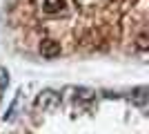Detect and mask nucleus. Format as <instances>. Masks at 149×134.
Segmentation results:
<instances>
[{"mask_svg": "<svg viewBox=\"0 0 149 134\" xmlns=\"http://www.w3.org/2000/svg\"><path fill=\"white\" fill-rule=\"evenodd\" d=\"M74 94L76 98H80V101H91L93 96H96V92L89 87H74Z\"/></svg>", "mask_w": 149, "mask_h": 134, "instance_id": "obj_5", "label": "nucleus"}, {"mask_svg": "<svg viewBox=\"0 0 149 134\" xmlns=\"http://www.w3.org/2000/svg\"><path fill=\"white\" fill-rule=\"evenodd\" d=\"M65 7H67V0H45L42 11L45 13H60V11H65Z\"/></svg>", "mask_w": 149, "mask_h": 134, "instance_id": "obj_4", "label": "nucleus"}, {"mask_svg": "<svg viewBox=\"0 0 149 134\" xmlns=\"http://www.w3.org/2000/svg\"><path fill=\"white\" fill-rule=\"evenodd\" d=\"M131 103H136L138 107H145L147 105V101H149V87H136V89H131Z\"/></svg>", "mask_w": 149, "mask_h": 134, "instance_id": "obj_3", "label": "nucleus"}, {"mask_svg": "<svg viewBox=\"0 0 149 134\" xmlns=\"http://www.w3.org/2000/svg\"><path fill=\"white\" fill-rule=\"evenodd\" d=\"M20 96H22V92H16V96H13V101L11 105H9V109H7V114H5V121H11L13 116H16V107H18V101H20Z\"/></svg>", "mask_w": 149, "mask_h": 134, "instance_id": "obj_6", "label": "nucleus"}, {"mask_svg": "<svg viewBox=\"0 0 149 134\" xmlns=\"http://www.w3.org/2000/svg\"><path fill=\"white\" fill-rule=\"evenodd\" d=\"M7 83H9V72L5 67H0V92L7 87Z\"/></svg>", "mask_w": 149, "mask_h": 134, "instance_id": "obj_8", "label": "nucleus"}, {"mask_svg": "<svg viewBox=\"0 0 149 134\" xmlns=\"http://www.w3.org/2000/svg\"><path fill=\"white\" fill-rule=\"evenodd\" d=\"M58 103H60V94H58V92H54V89H42V92L36 96L33 105H36L38 109H42V112H51V109L58 107Z\"/></svg>", "mask_w": 149, "mask_h": 134, "instance_id": "obj_1", "label": "nucleus"}, {"mask_svg": "<svg viewBox=\"0 0 149 134\" xmlns=\"http://www.w3.org/2000/svg\"><path fill=\"white\" fill-rule=\"evenodd\" d=\"M38 51H40V56H45V58H56V56H60L62 47H60V43L54 40V38H42L40 45H38Z\"/></svg>", "mask_w": 149, "mask_h": 134, "instance_id": "obj_2", "label": "nucleus"}, {"mask_svg": "<svg viewBox=\"0 0 149 134\" xmlns=\"http://www.w3.org/2000/svg\"><path fill=\"white\" fill-rule=\"evenodd\" d=\"M136 47H138L140 51H147V49H149V40H147V34H145V32L136 38Z\"/></svg>", "mask_w": 149, "mask_h": 134, "instance_id": "obj_7", "label": "nucleus"}]
</instances>
